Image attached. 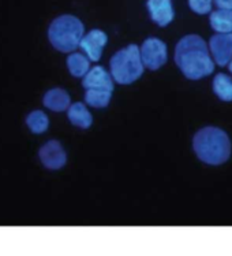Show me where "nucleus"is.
<instances>
[{
	"mask_svg": "<svg viewBox=\"0 0 232 256\" xmlns=\"http://www.w3.org/2000/svg\"><path fill=\"white\" fill-rule=\"evenodd\" d=\"M219 10H232V0H215Z\"/></svg>",
	"mask_w": 232,
	"mask_h": 256,
	"instance_id": "nucleus-19",
	"label": "nucleus"
},
{
	"mask_svg": "<svg viewBox=\"0 0 232 256\" xmlns=\"http://www.w3.org/2000/svg\"><path fill=\"white\" fill-rule=\"evenodd\" d=\"M67 68L74 77H85L89 72V59L82 54H71L67 59Z\"/></svg>",
	"mask_w": 232,
	"mask_h": 256,
	"instance_id": "nucleus-15",
	"label": "nucleus"
},
{
	"mask_svg": "<svg viewBox=\"0 0 232 256\" xmlns=\"http://www.w3.org/2000/svg\"><path fill=\"white\" fill-rule=\"evenodd\" d=\"M26 124H27L29 129H30L33 133L40 134V133H44V132L48 129L49 120H48V116H46L42 111L37 110V111H33V112H30V114L27 115V118H26Z\"/></svg>",
	"mask_w": 232,
	"mask_h": 256,
	"instance_id": "nucleus-16",
	"label": "nucleus"
},
{
	"mask_svg": "<svg viewBox=\"0 0 232 256\" xmlns=\"http://www.w3.org/2000/svg\"><path fill=\"white\" fill-rule=\"evenodd\" d=\"M67 115L68 120H70V122L74 126L82 128V129H88L89 126L92 125V114L89 112L88 108L82 103H74L72 106H70Z\"/></svg>",
	"mask_w": 232,
	"mask_h": 256,
	"instance_id": "nucleus-12",
	"label": "nucleus"
},
{
	"mask_svg": "<svg viewBox=\"0 0 232 256\" xmlns=\"http://www.w3.org/2000/svg\"><path fill=\"white\" fill-rule=\"evenodd\" d=\"M82 85L86 90H89V89L108 90V92L114 90V82L111 80V76L105 68H100V66L93 68L92 70H89L88 73L85 74Z\"/></svg>",
	"mask_w": 232,
	"mask_h": 256,
	"instance_id": "nucleus-9",
	"label": "nucleus"
},
{
	"mask_svg": "<svg viewBox=\"0 0 232 256\" xmlns=\"http://www.w3.org/2000/svg\"><path fill=\"white\" fill-rule=\"evenodd\" d=\"M111 94H112V92H108V90L89 89V90H86V94H85V102L89 106L96 107V108H104V107L108 106L109 100H111Z\"/></svg>",
	"mask_w": 232,
	"mask_h": 256,
	"instance_id": "nucleus-17",
	"label": "nucleus"
},
{
	"mask_svg": "<svg viewBox=\"0 0 232 256\" xmlns=\"http://www.w3.org/2000/svg\"><path fill=\"white\" fill-rule=\"evenodd\" d=\"M175 62L187 78L200 80L213 73V60L207 42L197 34H189L178 42Z\"/></svg>",
	"mask_w": 232,
	"mask_h": 256,
	"instance_id": "nucleus-1",
	"label": "nucleus"
},
{
	"mask_svg": "<svg viewBox=\"0 0 232 256\" xmlns=\"http://www.w3.org/2000/svg\"><path fill=\"white\" fill-rule=\"evenodd\" d=\"M48 37L52 46L60 52H71L82 40L83 24L77 16H59L48 29Z\"/></svg>",
	"mask_w": 232,
	"mask_h": 256,
	"instance_id": "nucleus-3",
	"label": "nucleus"
},
{
	"mask_svg": "<svg viewBox=\"0 0 232 256\" xmlns=\"http://www.w3.org/2000/svg\"><path fill=\"white\" fill-rule=\"evenodd\" d=\"M213 90L223 102H232V78L226 74H217L213 80Z\"/></svg>",
	"mask_w": 232,
	"mask_h": 256,
	"instance_id": "nucleus-14",
	"label": "nucleus"
},
{
	"mask_svg": "<svg viewBox=\"0 0 232 256\" xmlns=\"http://www.w3.org/2000/svg\"><path fill=\"white\" fill-rule=\"evenodd\" d=\"M44 104L52 111H64L70 107V96L64 89H51L44 96Z\"/></svg>",
	"mask_w": 232,
	"mask_h": 256,
	"instance_id": "nucleus-11",
	"label": "nucleus"
},
{
	"mask_svg": "<svg viewBox=\"0 0 232 256\" xmlns=\"http://www.w3.org/2000/svg\"><path fill=\"white\" fill-rule=\"evenodd\" d=\"M211 52L219 66H226L232 59V33H219L211 37Z\"/></svg>",
	"mask_w": 232,
	"mask_h": 256,
	"instance_id": "nucleus-7",
	"label": "nucleus"
},
{
	"mask_svg": "<svg viewBox=\"0 0 232 256\" xmlns=\"http://www.w3.org/2000/svg\"><path fill=\"white\" fill-rule=\"evenodd\" d=\"M193 146L197 156L202 162L213 166L227 162L231 155V142L228 134L213 126H208L197 132L193 140Z\"/></svg>",
	"mask_w": 232,
	"mask_h": 256,
	"instance_id": "nucleus-2",
	"label": "nucleus"
},
{
	"mask_svg": "<svg viewBox=\"0 0 232 256\" xmlns=\"http://www.w3.org/2000/svg\"><path fill=\"white\" fill-rule=\"evenodd\" d=\"M211 25L219 33H232V10H217L211 14Z\"/></svg>",
	"mask_w": 232,
	"mask_h": 256,
	"instance_id": "nucleus-13",
	"label": "nucleus"
},
{
	"mask_svg": "<svg viewBox=\"0 0 232 256\" xmlns=\"http://www.w3.org/2000/svg\"><path fill=\"white\" fill-rule=\"evenodd\" d=\"M40 159L42 164L49 170H59L66 164L67 156L62 144L56 140L48 142L40 150Z\"/></svg>",
	"mask_w": 232,
	"mask_h": 256,
	"instance_id": "nucleus-6",
	"label": "nucleus"
},
{
	"mask_svg": "<svg viewBox=\"0 0 232 256\" xmlns=\"http://www.w3.org/2000/svg\"><path fill=\"white\" fill-rule=\"evenodd\" d=\"M107 42H108V37L103 30L93 29V30L89 32L86 36L82 37L79 46L82 47V50L86 52L90 60L97 62L98 59L101 58L103 48L107 44Z\"/></svg>",
	"mask_w": 232,
	"mask_h": 256,
	"instance_id": "nucleus-8",
	"label": "nucleus"
},
{
	"mask_svg": "<svg viewBox=\"0 0 232 256\" xmlns=\"http://www.w3.org/2000/svg\"><path fill=\"white\" fill-rule=\"evenodd\" d=\"M111 73L116 82L127 85L134 82L144 73V64L141 60L138 46L130 44L120 50L111 59Z\"/></svg>",
	"mask_w": 232,
	"mask_h": 256,
	"instance_id": "nucleus-4",
	"label": "nucleus"
},
{
	"mask_svg": "<svg viewBox=\"0 0 232 256\" xmlns=\"http://www.w3.org/2000/svg\"><path fill=\"white\" fill-rule=\"evenodd\" d=\"M142 64L149 70H157L167 62V46L160 38L149 37L139 50Z\"/></svg>",
	"mask_w": 232,
	"mask_h": 256,
	"instance_id": "nucleus-5",
	"label": "nucleus"
},
{
	"mask_svg": "<svg viewBox=\"0 0 232 256\" xmlns=\"http://www.w3.org/2000/svg\"><path fill=\"white\" fill-rule=\"evenodd\" d=\"M228 68H230V72L232 73V59L230 60V63H228Z\"/></svg>",
	"mask_w": 232,
	"mask_h": 256,
	"instance_id": "nucleus-20",
	"label": "nucleus"
},
{
	"mask_svg": "<svg viewBox=\"0 0 232 256\" xmlns=\"http://www.w3.org/2000/svg\"><path fill=\"white\" fill-rule=\"evenodd\" d=\"M148 8L152 20L159 26H167L175 16L171 0H148Z\"/></svg>",
	"mask_w": 232,
	"mask_h": 256,
	"instance_id": "nucleus-10",
	"label": "nucleus"
},
{
	"mask_svg": "<svg viewBox=\"0 0 232 256\" xmlns=\"http://www.w3.org/2000/svg\"><path fill=\"white\" fill-rule=\"evenodd\" d=\"M189 4L197 14H208L212 8V0H189Z\"/></svg>",
	"mask_w": 232,
	"mask_h": 256,
	"instance_id": "nucleus-18",
	"label": "nucleus"
}]
</instances>
